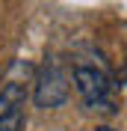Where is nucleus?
<instances>
[{"instance_id": "1", "label": "nucleus", "mask_w": 127, "mask_h": 131, "mask_svg": "<svg viewBox=\"0 0 127 131\" xmlns=\"http://www.w3.org/2000/svg\"><path fill=\"white\" fill-rule=\"evenodd\" d=\"M68 90H71V74L56 57L44 60V66L39 69L36 81H33V101L41 110H53L62 107L68 101Z\"/></svg>"}, {"instance_id": "2", "label": "nucleus", "mask_w": 127, "mask_h": 131, "mask_svg": "<svg viewBox=\"0 0 127 131\" xmlns=\"http://www.w3.org/2000/svg\"><path fill=\"white\" fill-rule=\"evenodd\" d=\"M74 86L83 95L86 107L92 110H115V95H112V81L106 78V72L95 69V66H74Z\"/></svg>"}, {"instance_id": "3", "label": "nucleus", "mask_w": 127, "mask_h": 131, "mask_svg": "<svg viewBox=\"0 0 127 131\" xmlns=\"http://www.w3.org/2000/svg\"><path fill=\"white\" fill-rule=\"evenodd\" d=\"M24 98H27V86L24 81H9L0 86V119H6L9 113H15L24 107Z\"/></svg>"}, {"instance_id": "4", "label": "nucleus", "mask_w": 127, "mask_h": 131, "mask_svg": "<svg viewBox=\"0 0 127 131\" xmlns=\"http://www.w3.org/2000/svg\"><path fill=\"white\" fill-rule=\"evenodd\" d=\"M24 128V113L15 110V113H9L6 119H0V131H21Z\"/></svg>"}, {"instance_id": "5", "label": "nucleus", "mask_w": 127, "mask_h": 131, "mask_svg": "<svg viewBox=\"0 0 127 131\" xmlns=\"http://www.w3.org/2000/svg\"><path fill=\"white\" fill-rule=\"evenodd\" d=\"M95 131H115V128H109V125H101V128H95Z\"/></svg>"}, {"instance_id": "6", "label": "nucleus", "mask_w": 127, "mask_h": 131, "mask_svg": "<svg viewBox=\"0 0 127 131\" xmlns=\"http://www.w3.org/2000/svg\"><path fill=\"white\" fill-rule=\"evenodd\" d=\"M0 78H3V72H0Z\"/></svg>"}]
</instances>
